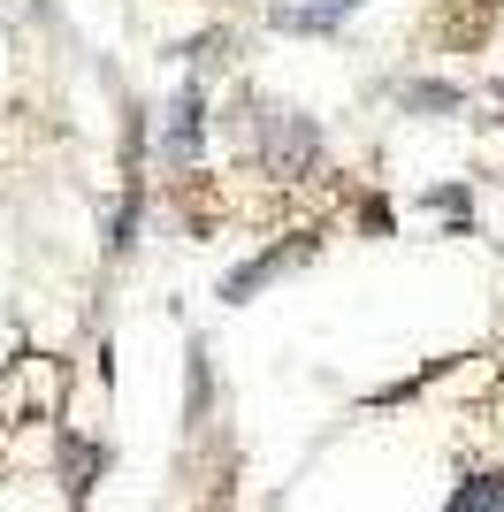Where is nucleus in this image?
<instances>
[{"instance_id": "1", "label": "nucleus", "mask_w": 504, "mask_h": 512, "mask_svg": "<svg viewBox=\"0 0 504 512\" xmlns=\"http://www.w3.org/2000/svg\"><path fill=\"white\" fill-rule=\"evenodd\" d=\"M245 138H252V153L268 161V176H283V184H298V176H314L321 161H329V138H321L314 115L268 107L260 92H245Z\"/></svg>"}, {"instance_id": "2", "label": "nucleus", "mask_w": 504, "mask_h": 512, "mask_svg": "<svg viewBox=\"0 0 504 512\" xmlns=\"http://www.w3.org/2000/svg\"><path fill=\"white\" fill-rule=\"evenodd\" d=\"M207 130H214V123H207V92L184 85L176 100H168V123H161V161H168L176 176L199 169V153H207Z\"/></svg>"}, {"instance_id": "3", "label": "nucleus", "mask_w": 504, "mask_h": 512, "mask_svg": "<svg viewBox=\"0 0 504 512\" xmlns=\"http://www.w3.org/2000/svg\"><path fill=\"white\" fill-rule=\"evenodd\" d=\"M367 0H275L268 23L275 31H291V39H321V31H336L344 16H359Z\"/></svg>"}, {"instance_id": "4", "label": "nucleus", "mask_w": 504, "mask_h": 512, "mask_svg": "<svg viewBox=\"0 0 504 512\" xmlns=\"http://www.w3.org/2000/svg\"><path fill=\"white\" fill-rule=\"evenodd\" d=\"M314 245H321V237H314V230H298V237H291V245H275V253H260V260H245V268H237V276H230V283H222V291H230V299H245V291H260V283H275V276H283V268H298V260L314 253Z\"/></svg>"}, {"instance_id": "5", "label": "nucleus", "mask_w": 504, "mask_h": 512, "mask_svg": "<svg viewBox=\"0 0 504 512\" xmlns=\"http://www.w3.org/2000/svg\"><path fill=\"white\" fill-rule=\"evenodd\" d=\"M443 512H504V474H474V482H459V497Z\"/></svg>"}, {"instance_id": "6", "label": "nucleus", "mask_w": 504, "mask_h": 512, "mask_svg": "<svg viewBox=\"0 0 504 512\" xmlns=\"http://www.w3.org/2000/svg\"><path fill=\"white\" fill-rule=\"evenodd\" d=\"M428 214H451V222L466 230V222H474V199H466L459 184H436V192H428Z\"/></svg>"}, {"instance_id": "7", "label": "nucleus", "mask_w": 504, "mask_h": 512, "mask_svg": "<svg viewBox=\"0 0 504 512\" xmlns=\"http://www.w3.org/2000/svg\"><path fill=\"white\" fill-rule=\"evenodd\" d=\"M405 107H428V115L443 107V115H451V107H459V92H451V85H405Z\"/></svg>"}]
</instances>
